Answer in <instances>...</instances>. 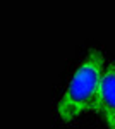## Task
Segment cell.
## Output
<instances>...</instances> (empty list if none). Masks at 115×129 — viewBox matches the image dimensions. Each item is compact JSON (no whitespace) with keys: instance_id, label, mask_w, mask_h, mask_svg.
Masks as SVG:
<instances>
[{"instance_id":"6da1fadb","label":"cell","mask_w":115,"mask_h":129,"mask_svg":"<svg viewBox=\"0 0 115 129\" xmlns=\"http://www.w3.org/2000/svg\"><path fill=\"white\" fill-rule=\"evenodd\" d=\"M105 64L106 62L101 50H88L84 59L70 74L67 86L57 102L55 114L62 122L69 124L88 112H95Z\"/></svg>"},{"instance_id":"7a4b0ae2","label":"cell","mask_w":115,"mask_h":129,"mask_svg":"<svg viewBox=\"0 0 115 129\" xmlns=\"http://www.w3.org/2000/svg\"><path fill=\"white\" fill-rule=\"evenodd\" d=\"M95 114L101 117L106 129H115V62L105 64L96 96Z\"/></svg>"}]
</instances>
